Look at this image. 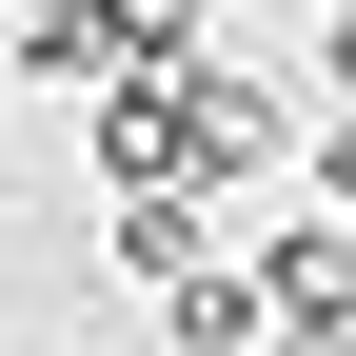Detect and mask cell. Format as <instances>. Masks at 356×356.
Here are the masks:
<instances>
[{
	"mask_svg": "<svg viewBox=\"0 0 356 356\" xmlns=\"http://www.w3.org/2000/svg\"><path fill=\"white\" fill-rule=\"evenodd\" d=\"M317 198H337V218H356V119H337V139H317Z\"/></svg>",
	"mask_w": 356,
	"mask_h": 356,
	"instance_id": "obj_1",
	"label": "cell"
},
{
	"mask_svg": "<svg viewBox=\"0 0 356 356\" xmlns=\"http://www.w3.org/2000/svg\"><path fill=\"white\" fill-rule=\"evenodd\" d=\"M317 79H337V99H356V20H317Z\"/></svg>",
	"mask_w": 356,
	"mask_h": 356,
	"instance_id": "obj_2",
	"label": "cell"
}]
</instances>
